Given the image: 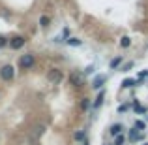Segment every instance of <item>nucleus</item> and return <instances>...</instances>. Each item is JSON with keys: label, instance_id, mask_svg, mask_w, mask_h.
I'll use <instances>...</instances> for the list:
<instances>
[{"label": "nucleus", "instance_id": "4", "mask_svg": "<svg viewBox=\"0 0 148 145\" xmlns=\"http://www.w3.org/2000/svg\"><path fill=\"white\" fill-rule=\"evenodd\" d=\"M127 138H130V142L137 143V142H143V139H145V134H141L135 126H131L130 130H127Z\"/></svg>", "mask_w": 148, "mask_h": 145}, {"label": "nucleus", "instance_id": "10", "mask_svg": "<svg viewBox=\"0 0 148 145\" xmlns=\"http://www.w3.org/2000/svg\"><path fill=\"white\" fill-rule=\"evenodd\" d=\"M84 76V74H83ZM83 76H81V74H71V77H69V81H71V85L73 87H83Z\"/></svg>", "mask_w": 148, "mask_h": 145}, {"label": "nucleus", "instance_id": "5", "mask_svg": "<svg viewBox=\"0 0 148 145\" xmlns=\"http://www.w3.org/2000/svg\"><path fill=\"white\" fill-rule=\"evenodd\" d=\"M25 44H26V38L25 36H13V38H10V47L15 49V51L21 49Z\"/></svg>", "mask_w": 148, "mask_h": 145}, {"label": "nucleus", "instance_id": "16", "mask_svg": "<svg viewBox=\"0 0 148 145\" xmlns=\"http://www.w3.org/2000/svg\"><path fill=\"white\" fill-rule=\"evenodd\" d=\"M66 44L71 45V47H79V45L83 44V42H81L79 38H68V40H66Z\"/></svg>", "mask_w": 148, "mask_h": 145}, {"label": "nucleus", "instance_id": "15", "mask_svg": "<svg viewBox=\"0 0 148 145\" xmlns=\"http://www.w3.org/2000/svg\"><path fill=\"white\" fill-rule=\"evenodd\" d=\"M120 64H122V55H120V57H114V58L111 60V64H109V66H111V70H116Z\"/></svg>", "mask_w": 148, "mask_h": 145}, {"label": "nucleus", "instance_id": "22", "mask_svg": "<svg viewBox=\"0 0 148 145\" xmlns=\"http://www.w3.org/2000/svg\"><path fill=\"white\" fill-rule=\"evenodd\" d=\"M131 68H133V62H126V64H124L120 70H122V72H130Z\"/></svg>", "mask_w": 148, "mask_h": 145}, {"label": "nucleus", "instance_id": "26", "mask_svg": "<svg viewBox=\"0 0 148 145\" xmlns=\"http://www.w3.org/2000/svg\"><path fill=\"white\" fill-rule=\"evenodd\" d=\"M146 121H148V115H146Z\"/></svg>", "mask_w": 148, "mask_h": 145}, {"label": "nucleus", "instance_id": "18", "mask_svg": "<svg viewBox=\"0 0 148 145\" xmlns=\"http://www.w3.org/2000/svg\"><path fill=\"white\" fill-rule=\"evenodd\" d=\"M131 45V40H130V36H122V40H120V47H130Z\"/></svg>", "mask_w": 148, "mask_h": 145}, {"label": "nucleus", "instance_id": "20", "mask_svg": "<svg viewBox=\"0 0 148 145\" xmlns=\"http://www.w3.org/2000/svg\"><path fill=\"white\" fill-rule=\"evenodd\" d=\"M114 145H126V136H124V134H118L114 138Z\"/></svg>", "mask_w": 148, "mask_h": 145}, {"label": "nucleus", "instance_id": "28", "mask_svg": "<svg viewBox=\"0 0 148 145\" xmlns=\"http://www.w3.org/2000/svg\"><path fill=\"white\" fill-rule=\"evenodd\" d=\"M112 145H114V143H112Z\"/></svg>", "mask_w": 148, "mask_h": 145}, {"label": "nucleus", "instance_id": "1", "mask_svg": "<svg viewBox=\"0 0 148 145\" xmlns=\"http://www.w3.org/2000/svg\"><path fill=\"white\" fill-rule=\"evenodd\" d=\"M36 64V57L32 53H25L19 58V68L21 70H32V66Z\"/></svg>", "mask_w": 148, "mask_h": 145}, {"label": "nucleus", "instance_id": "3", "mask_svg": "<svg viewBox=\"0 0 148 145\" xmlns=\"http://www.w3.org/2000/svg\"><path fill=\"white\" fill-rule=\"evenodd\" d=\"M13 77H15V68L11 64L0 66V79H2V81H11Z\"/></svg>", "mask_w": 148, "mask_h": 145}, {"label": "nucleus", "instance_id": "9", "mask_svg": "<svg viewBox=\"0 0 148 145\" xmlns=\"http://www.w3.org/2000/svg\"><path fill=\"white\" fill-rule=\"evenodd\" d=\"M124 130H126V126H124V124H120V123H114L111 128H109V134H111V136H114V138H116L118 134H124Z\"/></svg>", "mask_w": 148, "mask_h": 145}, {"label": "nucleus", "instance_id": "14", "mask_svg": "<svg viewBox=\"0 0 148 145\" xmlns=\"http://www.w3.org/2000/svg\"><path fill=\"white\" fill-rule=\"evenodd\" d=\"M135 85H139L137 79H124L122 81V89H131V87H135Z\"/></svg>", "mask_w": 148, "mask_h": 145}, {"label": "nucleus", "instance_id": "13", "mask_svg": "<svg viewBox=\"0 0 148 145\" xmlns=\"http://www.w3.org/2000/svg\"><path fill=\"white\" fill-rule=\"evenodd\" d=\"M133 109H135V113H139V115H146V108L139 104V100H133Z\"/></svg>", "mask_w": 148, "mask_h": 145}, {"label": "nucleus", "instance_id": "19", "mask_svg": "<svg viewBox=\"0 0 148 145\" xmlns=\"http://www.w3.org/2000/svg\"><path fill=\"white\" fill-rule=\"evenodd\" d=\"M133 126L137 128L139 132H141V130H145V128H146V123H145V121H141V119H137V121L133 123Z\"/></svg>", "mask_w": 148, "mask_h": 145}, {"label": "nucleus", "instance_id": "11", "mask_svg": "<svg viewBox=\"0 0 148 145\" xmlns=\"http://www.w3.org/2000/svg\"><path fill=\"white\" fill-rule=\"evenodd\" d=\"M79 108H81V111H88V109L92 108V100L90 98H81V102H79Z\"/></svg>", "mask_w": 148, "mask_h": 145}, {"label": "nucleus", "instance_id": "12", "mask_svg": "<svg viewBox=\"0 0 148 145\" xmlns=\"http://www.w3.org/2000/svg\"><path fill=\"white\" fill-rule=\"evenodd\" d=\"M73 139H75L77 143H83L84 139H86V132L84 130H77L75 134H73Z\"/></svg>", "mask_w": 148, "mask_h": 145}, {"label": "nucleus", "instance_id": "27", "mask_svg": "<svg viewBox=\"0 0 148 145\" xmlns=\"http://www.w3.org/2000/svg\"><path fill=\"white\" fill-rule=\"evenodd\" d=\"M143 145H148V143H143Z\"/></svg>", "mask_w": 148, "mask_h": 145}, {"label": "nucleus", "instance_id": "8", "mask_svg": "<svg viewBox=\"0 0 148 145\" xmlns=\"http://www.w3.org/2000/svg\"><path fill=\"white\" fill-rule=\"evenodd\" d=\"M103 100H105V91L101 89V91L98 92V96L94 98V102H92V109H99L101 105H103Z\"/></svg>", "mask_w": 148, "mask_h": 145}, {"label": "nucleus", "instance_id": "24", "mask_svg": "<svg viewBox=\"0 0 148 145\" xmlns=\"http://www.w3.org/2000/svg\"><path fill=\"white\" fill-rule=\"evenodd\" d=\"M127 108H130L127 104H122V105H118V109H116V111H118V113H124V111H127Z\"/></svg>", "mask_w": 148, "mask_h": 145}, {"label": "nucleus", "instance_id": "21", "mask_svg": "<svg viewBox=\"0 0 148 145\" xmlns=\"http://www.w3.org/2000/svg\"><path fill=\"white\" fill-rule=\"evenodd\" d=\"M8 45H10V38H6V36H0V49L8 47Z\"/></svg>", "mask_w": 148, "mask_h": 145}, {"label": "nucleus", "instance_id": "2", "mask_svg": "<svg viewBox=\"0 0 148 145\" xmlns=\"http://www.w3.org/2000/svg\"><path fill=\"white\" fill-rule=\"evenodd\" d=\"M64 79V70L62 68H51L47 72V81L49 83H62Z\"/></svg>", "mask_w": 148, "mask_h": 145}, {"label": "nucleus", "instance_id": "6", "mask_svg": "<svg viewBox=\"0 0 148 145\" xmlns=\"http://www.w3.org/2000/svg\"><path fill=\"white\" fill-rule=\"evenodd\" d=\"M105 83H107V76H105V74H101V76H96L94 81H92V89H96V91H101Z\"/></svg>", "mask_w": 148, "mask_h": 145}, {"label": "nucleus", "instance_id": "23", "mask_svg": "<svg viewBox=\"0 0 148 145\" xmlns=\"http://www.w3.org/2000/svg\"><path fill=\"white\" fill-rule=\"evenodd\" d=\"M94 70H96V68L90 64V66H86V68H84V72H83V74H84V76H90V74H94Z\"/></svg>", "mask_w": 148, "mask_h": 145}, {"label": "nucleus", "instance_id": "25", "mask_svg": "<svg viewBox=\"0 0 148 145\" xmlns=\"http://www.w3.org/2000/svg\"><path fill=\"white\" fill-rule=\"evenodd\" d=\"M83 145H90V142H88V139H84V142H83Z\"/></svg>", "mask_w": 148, "mask_h": 145}, {"label": "nucleus", "instance_id": "7", "mask_svg": "<svg viewBox=\"0 0 148 145\" xmlns=\"http://www.w3.org/2000/svg\"><path fill=\"white\" fill-rule=\"evenodd\" d=\"M43 132H45V124H38V126L32 130V134H30V139H32V142L40 139L41 136H43Z\"/></svg>", "mask_w": 148, "mask_h": 145}, {"label": "nucleus", "instance_id": "17", "mask_svg": "<svg viewBox=\"0 0 148 145\" xmlns=\"http://www.w3.org/2000/svg\"><path fill=\"white\" fill-rule=\"evenodd\" d=\"M49 23H51V17H47V15H41V17H40V26H41V28H47Z\"/></svg>", "mask_w": 148, "mask_h": 145}]
</instances>
